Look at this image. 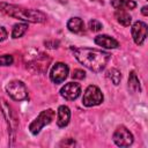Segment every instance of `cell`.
Masks as SVG:
<instances>
[{"label": "cell", "instance_id": "cell-1", "mask_svg": "<svg viewBox=\"0 0 148 148\" xmlns=\"http://www.w3.org/2000/svg\"><path fill=\"white\" fill-rule=\"evenodd\" d=\"M69 50L73 52L74 57L80 64H82L84 67L95 73L102 72L111 58V54L109 52L97 49L71 46Z\"/></svg>", "mask_w": 148, "mask_h": 148}, {"label": "cell", "instance_id": "cell-2", "mask_svg": "<svg viewBox=\"0 0 148 148\" xmlns=\"http://www.w3.org/2000/svg\"><path fill=\"white\" fill-rule=\"evenodd\" d=\"M0 13L30 23H44L46 21V15L40 10L30 9L6 2H0Z\"/></svg>", "mask_w": 148, "mask_h": 148}, {"label": "cell", "instance_id": "cell-3", "mask_svg": "<svg viewBox=\"0 0 148 148\" xmlns=\"http://www.w3.org/2000/svg\"><path fill=\"white\" fill-rule=\"evenodd\" d=\"M54 116H56V112L52 110V109H47V110H44L42 111L29 125V131L31 134L34 135H37L40 130L49 125L50 123H52V120L54 119Z\"/></svg>", "mask_w": 148, "mask_h": 148}, {"label": "cell", "instance_id": "cell-4", "mask_svg": "<svg viewBox=\"0 0 148 148\" xmlns=\"http://www.w3.org/2000/svg\"><path fill=\"white\" fill-rule=\"evenodd\" d=\"M0 108L2 110V114L7 121V126H8V134H9V139L10 140H14L15 138V133H16V128H17V125H18V120L12 109V106L5 101V99H1L0 101Z\"/></svg>", "mask_w": 148, "mask_h": 148}, {"label": "cell", "instance_id": "cell-5", "mask_svg": "<svg viewBox=\"0 0 148 148\" xmlns=\"http://www.w3.org/2000/svg\"><path fill=\"white\" fill-rule=\"evenodd\" d=\"M104 99V96L101 91V89L97 86L90 84L87 87V89L83 92V97H82V104L84 106H96L99 105Z\"/></svg>", "mask_w": 148, "mask_h": 148}, {"label": "cell", "instance_id": "cell-6", "mask_svg": "<svg viewBox=\"0 0 148 148\" xmlns=\"http://www.w3.org/2000/svg\"><path fill=\"white\" fill-rule=\"evenodd\" d=\"M6 91L14 101H24L28 98V90L25 84L20 80H12L6 86Z\"/></svg>", "mask_w": 148, "mask_h": 148}, {"label": "cell", "instance_id": "cell-7", "mask_svg": "<svg viewBox=\"0 0 148 148\" xmlns=\"http://www.w3.org/2000/svg\"><path fill=\"white\" fill-rule=\"evenodd\" d=\"M112 140L118 147H130L133 143L134 138H133V134L130 132V130H127L125 126L120 125L113 132Z\"/></svg>", "mask_w": 148, "mask_h": 148}, {"label": "cell", "instance_id": "cell-8", "mask_svg": "<svg viewBox=\"0 0 148 148\" xmlns=\"http://www.w3.org/2000/svg\"><path fill=\"white\" fill-rule=\"evenodd\" d=\"M68 66L65 64V62H56L52 68H51V72H50V80L58 84V83H61L66 80V77L68 76Z\"/></svg>", "mask_w": 148, "mask_h": 148}, {"label": "cell", "instance_id": "cell-9", "mask_svg": "<svg viewBox=\"0 0 148 148\" xmlns=\"http://www.w3.org/2000/svg\"><path fill=\"white\" fill-rule=\"evenodd\" d=\"M131 32H132L134 43L138 45H142L147 37V24L142 21H136L132 25Z\"/></svg>", "mask_w": 148, "mask_h": 148}, {"label": "cell", "instance_id": "cell-10", "mask_svg": "<svg viewBox=\"0 0 148 148\" xmlns=\"http://www.w3.org/2000/svg\"><path fill=\"white\" fill-rule=\"evenodd\" d=\"M81 94V86L76 82H68L60 89V95L67 101L76 99Z\"/></svg>", "mask_w": 148, "mask_h": 148}, {"label": "cell", "instance_id": "cell-11", "mask_svg": "<svg viewBox=\"0 0 148 148\" xmlns=\"http://www.w3.org/2000/svg\"><path fill=\"white\" fill-rule=\"evenodd\" d=\"M94 42L98 46H102L105 49H117L119 46L118 40L111 36H108V35H98L95 37Z\"/></svg>", "mask_w": 148, "mask_h": 148}, {"label": "cell", "instance_id": "cell-12", "mask_svg": "<svg viewBox=\"0 0 148 148\" xmlns=\"http://www.w3.org/2000/svg\"><path fill=\"white\" fill-rule=\"evenodd\" d=\"M49 64H50V58L47 57V54L45 56V54H43V53H40L39 56H37L29 65L30 66H32L34 68H35V71H37V72H42V73H44V72H46L47 71V67H49Z\"/></svg>", "mask_w": 148, "mask_h": 148}, {"label": "cell", "instance_id": "cell-13", "mask_svg": "<svg viewBox=\"0 0 148 148\" xmlns=\"http://www.w3.org/2000/svg\"><path fill=\"white\" fill-rule=\"evenodd\" d=\"M58 117H57V125L59 127H65L68 125L71 120V110L67 105H60L58 108Z\"/></svg>", "mask_w": 148, "mask_h": 148}, {"label": "cell", "instance_id": "cell-14", "mask_svg": "<svg viewBox=\"0 0 148 148\" xmlns=\"http://www.w3.org/2000/svg\"><path fill=\"white\" fill-rule=\"evenodd\" d=\"M67 28L69 31L74 34H83L84 32V23L80 17H72L67 22Z\"/></svg>", "mask_w": 148, "mask_h": 148}, {"label": "cell", "instance_id": "cell-15", "mask_svg": "<svg viewBox=\"0 0 148 148\" xmlns=\"http://www.w3.org/2000/svg\"><path fill=\"white\" fill-rule=\"evenodd\" d=\"M111 6L117 10L134 9L136 7V2L133 1V0H112Z\"/></svg>", "mask_w": 148, "mask_h": 148}, {"label": "cell", "instance_id": "cell-16", "mask_svg": "<svg viewBox=\"0 0 148 148\" xmlns=\"http://www.w3.org/2000/svg\"><path fill=\"white\" fill-rule=\"evenodd\" d=\"M128 89L134 94L141 91L140 81H139V77H138V75L134 71H131L130 75H128Z\"/></svg>", "mask_w": 148, "mask_h": 148}, {"label": "cell", "instance_id": "cell-17", "mask_svg": "<svg viewBox=\"0 0 148 148\" xmlns=\"http://www.w3.org/2000/svg\"><path fill=\"white\" fill-rule=\"evenodd\" d=\"M117 21L124 25V27H130L131 22H132V16L126 12V10H117L114 14Z\"/></svg>", "mask_w": 148, "mask_h": 148}, {"label": "cell", "instance_id": "cell-18", "mask_svg": "<svg viewBox=\"0 0 148 148\" xmlns=\"http://www.w3.org/2000/svg\"><path fill=\"white\" fill-rule=\"evenodd\" d=\"M27 30H28V24L27 23H16L13 27L12 37L13 38H20L25 34Z\"/></svg>", "mask_w": 148, "mask_h": 148}, {"label": "cell", "instance_id": "cell-19", "mask_svg": "<svg viewBox=\"0 0 148 148\" xmlns=\"http://www.w3.org/2000/svg\"><path fill=\"white\" fill-rule=\"evenodd\" d=\"M106 77L114 84V86H118L120 83V80H121V74L120 72L117 69V68H111L106 72Z\"/></svg>", "mask_w": 148, "mask_h": 148}, {"label": "cell", "instance_id": "cell-20", "mask_svg": "<svg viewBox=\"0 0 148 148\" xmlns=\"http://www.w3.org/2000/svg\"><path fill=\"white\" fill-rule=\"evenodd\" d=\"M14 62L13 56L10 54H2L0 56V66H9Z\"/></svg>", "mask_w": 148, "mask_h": 148}, {"label": "cell", "instance_id": "cell-21", "mask_svg": "<svg viewBox=\"0 0 148 148\" xmlns=\"http://www.w3.org/2000/svg\"><path fill=\"white\" fill-rule=\"evenodd\" d=\"M88 27H89V29L91 31H95V32L102 30V28H103L102 23L99 21H97V20H90L89 23H88Z\"/></svg>", "mask_w": 148, "mask_h": 148}, {"label": "cell", "instance_id": "cell-22", "mask_svg": "<svg viewBox=\"0 0 148 148\" xmlns=\"http://www.w3.org/2000/svg\"><path fill=\"white\" fill-rule=\"evenodd\" d=\"M72 77L75 79V80H83L86 77V72L82 71V69H74V72L72 74Z\"/></svg>", "mask_w": 148, "mask_h": 148}, {"label": "cell", "instance_id": "cell-23", "mask_svg": "<svg viewBox=\"0 0 148 148\" xmlns=\"http://www.w3.org/2000/svg\"><path fill=\"white\" fill-rule=\"evenodd\" d=\"M75 145H76V143H75V141H74L73 139H71V138H69V139L64 140V141L60 143V146H65V147H68V146H69V147H73V146H75Z\"/></svg>", "mask_w": 148, "mask_h": 148}, {"label": "cell", "instance_id": "cell-24", "mask_svg": "<svg viewBox=\"0 0 148 148\" xmlns=\"http://www.w3.org/2000/svg\"><path fill=\"white\" fill-rule=\"evenodd\" d=\"M7 37H8V32H7V30H6L2 25H0V42L7 39Z\"/></svg>", "mask_w": 148, "mask_h": 148}, {"label": "cell", "instance_id": "cell-25", "mask_svg": "<svg viewBox=\"0 0 148 148\" xmlns=\"http://www.w3.org/2000/svg\"><path fill=\"white\" fill-rule=\"evenodd\" d=\"M141 13H142L143 16H147L148 15V7L147 6H143L142 9H141Z\"/></svg>", "mask_w": 148, "mask_h": 148}]
</instances>
